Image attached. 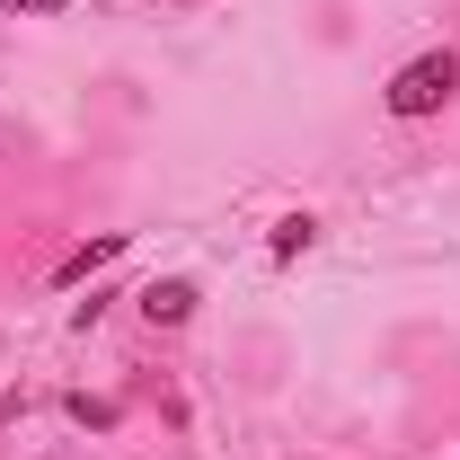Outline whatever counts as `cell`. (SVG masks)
Instances as JSON below:
<instances>
[{
	"mask_svg": "<svg viewBox=\"0 0 460 460\" xmlns=\"http://www.w3.org/2000/svg\"><path fill=\"white\" fill-rule=\"evenodd\" d=\"M452 89H460V54H416V62H399L390 71V115H443L452 107Z\"/></svg>",
	"mask_w": 460,
	"mask_h": 460,
	"instance_id": "1",
	"label": "cell"
},
{
	"mask_svg": "<svg viewBox=\"0 0 460 460\" xmlns=\"http://www.w3.org/2000/svg\"><path fill=\"white\" fill-rule=\"evenodd\" d=\"M142 319H151V328H186V319H195V284H186V275L142 284Z\"/></svg>",
	"mask_w": 460,
	"mask_h": 460,
	"instance_id": "2",
	"label": "cell"
},
{
	"mask_svg": "<svg viewBox=\"0 0 460 460\" xmlns=\"http://www.w3.org/2000/svg\"><path fill=\"white\" fill-rule=\"evenodd\" d=\"M115 257H124V230H98L89 248H71V257H62V266H54V284L71 292V284H89L98 266H115Z\"/></svg>",
	"mask_w": 460,
	"mask_h": 460,
	"instance_id": "3",
	"label": "cell"
},
{
	"mask_svg": "<svg viewBox=\"0 0 460 460\" xmlns=\"http://www.w3.org/2000/svg\"><path fill=\"white\" fill-rule=\"evenodd\" d=\"M266 248H275V257H284V266H292V257H310V248H319V222H310V213H284Z\"/></svg>",
	"mask_w": 460,
	"mask_h": 460,
	"instance_id": "4",
	"label": "cell"
},
{
	"mask_svg": "<svg viewBox=\"0 0 460 460\" xmlns=\"http://www.w3.org/2000/svg\"><path fill=\"white\" fill-rule=\"evenodd\" d=\"M115 416H124L115 399H89V390L71 399V425H89V434H115Z\"/></svg>",
	"mask_w": 460,
	"mask_h": 460,
	"instance_id": "5",
	"label": "cell"
},
{
	"mask_svg": "<svg viewBox=\"0 0 460 460\" xmlns=\"http://www.w3.org/2000/svg\"><path fill=\"white\" fill-rule=\"evenodd\" d=\"M9 18H36V9H62V0H0Z\"/></svg>",
	"mask_w": 460,
	"mask_h": 460,
	"instance_id": "6",
	"label": "cell"
}]
</instances>
